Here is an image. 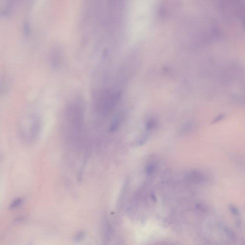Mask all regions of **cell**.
Returning a JSON list of instances; mask_svg holds the SVG:
<instances>
[{
    "label": "cell",
    "mask_w": 245,
    "mask_h": 245,
    "mask_svg": "<svg viewBox=\"0 0 245 245\" xmlns=\"http://www.w3.org/2000/svg\"><path fill=\"white\" fill-rule=\"evenodd\" d=\"M155 170V166L152 163H150L146 166V171L147 174L151 175L154 173Z\"/></svg>",
    "instance_id": "cell-5"
},
{
    "label": "cell",
    "mask_w": 245,
    "mask_h": 245,
    "mask_svg": "<svg viewBox=\"0 0 245 245\" xmlns=\"http://www.w3.org/2000/svg\"><path fill=\"white\" fill-rule=\"evenodd\" d=\"M86 232L84 230H80L78 231L75 234L73 241L76 243H79L81 242L86 237Z\"/></svg>",
    "instance_id": "cell-2"
},
{
    "label": "cell",
    "mask_w": 245,
    "mask_h": 245,
    "mask_svg": "<svg viewBox=\"0 0 245 245\" xmlns=\"http://www.w3.org/2000/svg\"><path fill=\"white\" fill-rule=\"evenodd\" d=\"M186 179L190 183L198 184L204 182L205 177L204 174L201 172L197 170H193L190 171L186 175Z\"/></svg>",
    "instance_id": "cell-1"
},
{
    "label": "cell",
    "mask_w": 245,
    "mask_h": 245,
    "mask_svg": "<svg viewBox=\"0 0 245 245\" xmlns=\"http://www.w3.org/2000/svg\"><path fill=\"white\" fill-rule=\"evenodd\" d=\"M24 200L22 198H17L13 200L10 205L9 208L11 209H14L18 208L24 203Z\"/></svg>",
    "instance_id": "cell-3"
},
{
    "label": "cell",
    "mask_w": 245,
    "mask_h": 245,
    "mask_svg": "<svg viewBox=\"0 0 245 245\" xmlns=\"http://www.w3.org/2000/svg\"><path fill=\"white\" fill-rule=\"evenodd\" d=\"M156 125V122L154 120L150 119L147 122L146 124V128L148 130H150L153 128Z\"/></svg>",
    "instance_id": "cell-6"
},
{
    "label": "cell",
    "mask_w": 245,
    "mask_h": 245,
    "mask_svg": "<svg viewBox=\"0 0 245 245\" xmlns=\"http://www.w3.org/2000/svg\"><path fill=\"white\" fill-rule=\"evenodd\" d=\"M120 123V119L118 117H117V118L114 119L113 121L112 122L111 126L110 127V132H113L116 131V130L118 128V127H119Z\"/></svg>",
    "instance_id": "cell-4"
},
{
    "label": "cell",
    "mask_w": 245,
    "mask_h": 245,
    "mask_svg": "<svg viewBox=\"0 0 245 245\" xmlns=\"http://www.w3.org/2000/svg\"><path fill=\"white\" fill-rule=\"evenodd\" d=\"M229 208V210L230 211V212H231L232 214H236V215L238 214L239 211L238 209V208L235 207V206L233 205H230Z\"/></svg>",
    "instance_id": "cell-8"
},
{
    "label": "cell",
    "mask_w": 245,
    "mask_h": 245,
    "mask_svg": "<svg viewBox=\"0 0 245 245\" xmlns=\"http://www.w3.org/2000/svg\"><path fill=\"white\" fill-rule=\"evenodd\" d=\"M225 117V116L224 114H220V115L218 116L217 117H216L215 118L213 119L212 123H213V124H215L216 123L220 121H221L223 119H224Z\"/></svg>",
    "instance_id": "cell-7"
}]
</instances>
